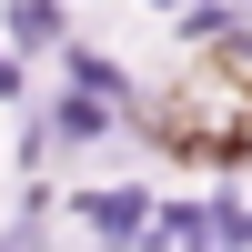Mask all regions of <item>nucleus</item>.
<instances>
[{
	"label": "nucleus",
	"instance_id": "f257e3e1",
	"mask_svg": "<svg viewBox=\"0 0 252 252\" xmlns=\"http://www.w3.org/2000/svg\"><path fill=\"white\" fill-rule=\"evenodd\" d=\"M91 222H101V232H141V202H131V192H101Z\"/></svg>",
	"mask_w": 252,
	"mask_h": 252
}]
</instances>
